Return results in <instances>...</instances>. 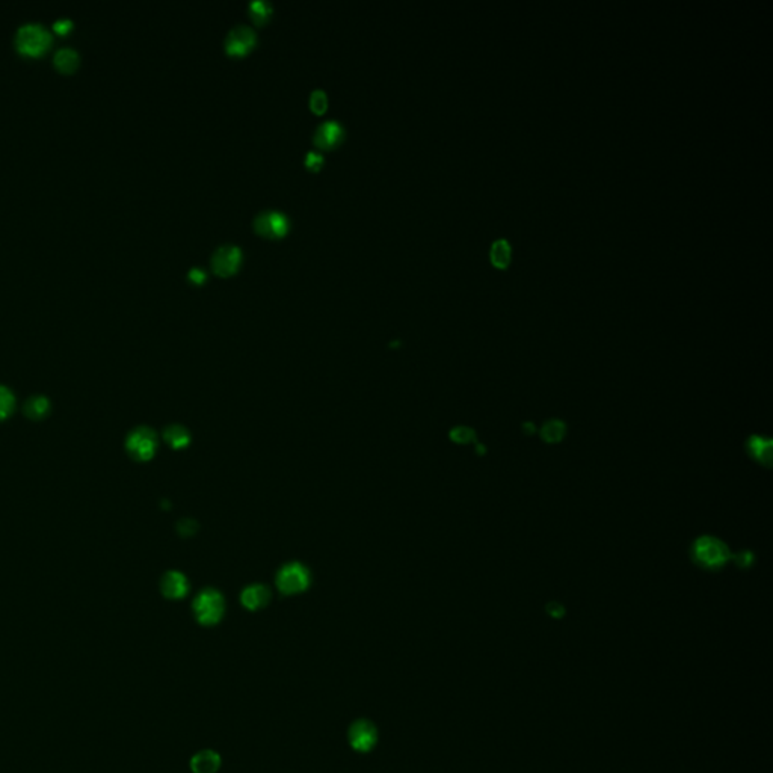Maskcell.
Segmentation results:
<instances>
[{
  "label": "cell",
  "mask_w": 773,
  "mask_h": 773,
  "mask_svg": "<svg viewBox=\"0 0 773 773\" xmlns=\"http://www.w3.org/2000/svg\"><path fill=\"white\" fill-rule=\"evenodd\" d=\"M23 411L26 417L31 420H42L50 412V400L42 394H35L26 400Z\"/></svg>",
  "instance_id": "cell-15"
},
{
  "label": "cell",
  "mask_w": 773,
  "mask_h": 773,
  "mask_svg": "<svg viewBox=\"0 0 773 773\" xmlns=\"http://www.w3.org/2000/svg\"><path fill=\"white\" fill-rule=\"evenodd\" d=\"M343 127L336 120H327L316 127L313 140L320 148H331L343 139Z\"/></svg>",
  "instance_id": "cell-10"
},
{
  "label": "cell",
  "mask_w": 773,
  "mask_h": 773,
  "mask_svg": "<svg viewBox=\"0 0 773 773\" xmlns=\"http://www.w3.org/2000/svg\"><path fill=\"white\" fill-rule=\"evenodd\" d=\"M270 600V591L265 585H251L245 587L241 601L245 609L248 610H259L263 609Z\"/></svg>",
  "instance_id": "cell-12"
},
{
  "label": "cell",
  "mask_w": 773,
  "mask_h": 773,
  "mask_svg": "<svg viewBox=\"0 0 773 773\" xmlns=\"http://www.w3.org/2000/svg\"><path fill=\"white\" fill-rule=\"evenodd\" d=\"M188 278L192 281V283L195 284H201L204 283L206 279V272L200 268H190L188 272Z\"/></svg>",
  "instance_id": "cell-23"
},
{
  "label": "cell",
  "mask_w": 773,
  "mask_h": 773,
  "mask_svg": "<svg viewBox=\"0 0 773 773\" xmlns=\"http://www.w3.org/2000/svg\"><path fill=\"white\" fill-rule=\"evenodd\" d=\"M225 610L222 595L215 589H204L193 601V615L201 626H215Z\"/></svg>",
  "instance_id": "cell-2"
},
{
  "label": "cell",
  "mask_w": 773,
  "mask_h": 773,
  "mask_svg": "<svg viewBox=\"0 0 773 773\" xmlns=\"http://www.w3.org/2000/svg\"><path fill=\"white\" fill-rule=\"evenodd\" d=\"M254 228L261 236L269 239H278L283 237L290 228L288 218L278 212V210H265L254 218Z\"/></svg>",
  "instance_id": "cell-6"
},
{
  "label": "cell",
  "mask_w": 773,
  "mask_h": 773,
  "mask_svg": "<svg viewBox=\"0 0 773 773\" xmlns=\"http://www.w3.org/2000/svg\"><path fill=\"white\" fill-rule=\"evenodd\" d=\"M348 740L357 752H371L377 743V730L372 720L358 719L349 726Z\"/></svg>",
  "instance_id": "cell-5"
},
{
  "label": "cell",
  "mask_w": 773,
  "mask_h": 773,
  "mask_svg": "<svg viewBox=\"0 0 773 773\" xmlns=\"http://www.w3.org/2000/svg\"><path fill=\"white\" fill-rule=\"evenodd\" d=\"M221 767V757L212 749L200 751L190 760L193 773H216Z\"/></svg>",
  "instance_id": "cell-13"
},
{
  "label": "cell",
  "mask_w": 773,
  "mask_h": 773,
  "mask_svg": "<svg viewBox=\"0 0 773 773\" xmlns=\"http://www.w3.org/2000/svg\"><path fill=\"white\" fill-rule=\"evenodd\" d=\"M73 26H74V22L70 19V17H59V19H56L54 22V24H51V28H54L55 32H58L60 35H65L73 29Z\"/></svg>",
  "instance_id": "cell-21"
},
{
  "label": "cell",
  "mask_w": 773,
  "mask_h": 773,
  "mask_svg": "<svg viewBox=\"0 0 773 773\" xmlns=\"http://www.w3.org/2000/svg\"><path fill=\"white\" fill-rule=\"evenodd\" d=\"M126 449L135 461H150L157 450V435L150 428H136L127 437Z\"/></svg>",
  "instance_id": "cell-3"
},
{
  "label": "cell",
  "mask_w": 773,
  "mask_h": 773,
  "mask_svg": "<svg viewBox=\"0 0 773 773\" xmlns=\"http://www.w3.org/2000/svg\"><path fill=\"white\" fill-rule=\"evenodd\" d=\"M310 106L314 112H323L325 108L328 106V97L323 90H314L310 95Z\"/></svg>",
  "instance_id": "cell-20"
},
{
  "label": "cell",
  "mask_w": 773,
  "mask_h": 773,
  "mask_svg": "<svg viewBox=\"0 0 773 773\" xmlns=\"http://www.w3.org/2000/svg\"><path fill=\"white\" fill-rule=\"evenodd\" d=\"M215 274L228 277L239 269L242 263V251L236 245H221L210 257Z\"/></svg>",
  "instance_id": "cell-8"
},
{
  "label": "cell",
  "mask_w": 773,
  "mask_h": 773,
  "mask_svg": "<svg viewBox=\"0 0 773 773\" xmlns=\"http://www.w3.org/2000/svg\"><path fill=\"white\" fill-rule=\"evenodd\" d=\"M54 63L59 72L63 73H73L74 70L81 64V55L73 47H63L56 50L54 56Z\"/></svg>",
  "instance_id": "cell-14"
},
{
  "label": "cell",
  "mask_w": 773,
  "mask_h": 773,
  "mask_svg": "<svg viewBox=\"0 0 773 773\" xmlns=\"http://www.w3.org/2000/svg\"><path fill=\"white\" fill-rule=\"evenodd\" d=\"M277 586L279 592L293 595L304 592L310 586V573L301 564H288L281 568L277 574Z\"/></svg>",
  "instance_id": "cell-4"
},
{
  "label": "cell",
  "mask_w": 773,
  "mask_h": 773,
  "mask_svg": "<svg viewBox=\"0 0 773 773\" xmlns=\"http://www.w3.org/2000/svg\"><path fill=\"white\" fill-rule=\"evenodd\" d=\"M183 529L186 530V532L183 533L184 537H186V535H188V537H190V535H192L193 532H195L197 527H195V524H193L190 520H184V521H181L180 526H179V530H183Z\"/></svg>",
  "instance_id": "cell-24"
},
{
  "label": "cell",
  "mask_w": 773,
  "mask_h": 773,
  "mask_svg": "<svg viewBox=\"0 0 773 773\" xmlns=\"http://www.w3.org/2000/svg\"><path fill=\"white\" fill-rule=\"evenodd\" d=\"M323 163V156L316 153V152H309L305 154V165L309 166L310 170H318L319 166Z\"/></svg>",
  "instance_id": "cell-22"
},
{
  "label": "cell",
  "mask_w": 773,
  "mask_h": 773,
  "mask_svg": "<svg viewBox=\"0 0 773 773\" xmlns=\"http://www.w3.org/2000/svg\"><path fill=\"white\" fill-rule=\"evenodd\" d=\"M489 257H491V261H493L494 266H497L500 269L507 268L509 263H511V259H512L511 243H509L506 239H497L493 245H491Z\"/></svg>",
  "instance_id": "cell-16"
},
{
  "label": "cell",
  "mask_w": 773,
  "mask_h": 773,
  "mask_svg": "<svg viewBox=\"0 0 773 773\" xmlns=\"http://www.w3.org/2000/svg\"><path fill=\"white\" fill-rule=\"evenodd\" d=\"M163 438L172 449H183V447H186L190 441V435L188 432V429L180 425H171L166 428L163 432Z\"/></svg>",
  "instance_id": "cell-17"
},
{
  "label": "cell",
  "mask_w": 773,
  "mask_h": 773,
  "mask_svg": "<svg viewBox=\"0 0 773 773\" xmlns=\"http://www.w3.org/2000/svg\"><path fill=\"white\" fill-rule=\"evenodd\" d=\"M51 41V32L40 22L23 23L15 32V47L26 56H41Z\"/></svg>",
  "instance_id": "cell-1"
},
{
  "label": "cell",
  "mask_w": 773,
  "mask_h": 773,
  "mask_svg": "<svg viewBox=\"0 0 773 773\" xmlns=\"http://www.w3.org/2000/svg\"><path fill=\"white\" fill-rule=\"evenodd\" d=\"M15 408V398L13 391L5 385H0V421L10 417Z\"/></svg>",
  "instance_id": "cell-19"
},
{
  "label": "cell",
  "mask_w": 773,
  "mask_h": 773,
  "mask_svg": "<svg viewBox=\"0 0 773 773\" xmlns=\"http://www.w3.org/2000/svg\"><path fill=\"white\" fill-rule=\"evenodd\" d=\"M272 3L268 2V0H252V2L248 3V11L251 19L256 22V23H265L270 14H272Z\"/></svg>",
  "instance_id": "cell-18"
},
{
  "label": "cell",
  "mask_w": 773,
  "mask_h": 773,
  "mask_svg": "<svg viewBox=\"0 0 773 773\" xmlns=\"http://www.w3.org/2000/svg\"><path fill=\"white\" fill-rule=\"evenodd\" d=\"M693 553H695V558L699 564L707 568H717L724 565L728 558V551L724 544L711 538L699 539Z\"/></svg>",
  "instance_id": "cell-9"
},
{
  "label": "cell",
  "mask_w": 773,
  "mask_h": 773,
  "mask_svg": "<svg viewBox=\"0 0 773 773\" xmlns=\"http://www.w3.org/2000/svg\"><path fill=\"white\" fill-rule=\"evenodd\" d=\"M257 41V35L247 24H237L227 33L224 40V49L228 55H245L250 51Z\"/></svg>",
  "instance_id": "cell-7"
},
{
  "label": "cell",
  "mask_w": 773,
  "mask_h": 773,
  "mask_svg": "<svg viewBox=\"0 0 773 773\" xmlns=\"http://www.w3.org/2000/svg\"><path fill=\"white\" fill-rule=\"evenodd\" d=\"M162 594L170 600H180L189 591L188 578L179 571H170L162 577L161 582Z\"/></svg>",
  "instance_id": "cell-11"
}]
</instances>
